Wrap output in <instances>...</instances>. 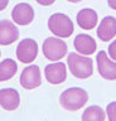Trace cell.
Listing matches in <instances>:
<instances>
[{
    "mask_svg": "<svg viewBox=\"0 0 116 121\" xmlns=\"http://www.w3.org/2000/svg\"><path fill=\"white\" fill-rule=\"evenodd\" d=\"M76 20H77V24L80 25V28L85 30H91L97 25L99 17H97V13L93 9L85 8V9H82L77 13Z\"/></svg>",
    "mask_w": 116,
    "mask_h": 121,
    "instance_id": "5bb4252c",
    "label": "cell"
},
{
    "mask_svg": "<svg viewBox=\"0 0 116 121\" xmlns=\"http://www.w3.org/2000/svg\"><path fill=\"white\" fill-rule=\"evenodd\" d=\"M96 62H97V69L102 78L108 79V81H114L116 79V62L107 57L106 52L101 51L96 56Z\"/></svg>",
    "mask_w": 116,
    "mask_h": 121,
    "instance_id": "52a82bcc",
    "label": "cell"
},
{
    "mask_svg": "<svg viewBox=\"0 0 116 121\" xmlns=\"http://www.w3.org/2000/svg\"><path fill=\"white\" fill-rule=\"evenodd\" d=\"M20 105V95L14 88L0 90V106L6 111H14Z\"/></svg>",
    "mask_w": 116,
    "mask_h": 121,
    "instance_id": "8fae6325",
    "label": "cell"
},
{
    "mask_svg": "<svg viewBox=\"0 0 116 121\" xmlns=\"http://www.w3.org/2000/svg\"><path fill=\"white\" fill-rule=\"evenodd\" d=\"M46 79L51 85H61L67 78V68L63 62H53L44 68Z\"/></svg>",
    "mask_w": 116,
    "mask_h": 121,
    "instance_id": "ba28073f",
    "label": "cell"
},
{
    "mask_svg": "<svg viewBox=\"0 0 116 121\" xmlns=\"http://www.w3.org/2000/svg\"><path fill=\"white\" fill-rule=\"evenodd\" d=\"M88 101V93L81 87H71L59 96V104L67 111H78Z\"/></svg>",
    "mask_w": 116,
    "mask_h": 121,
    "instance_id": "6da1fadb",
    "label": "cell"
},
{
    "mask_svg": "<svg viewBox=\"0 0 116 121\" xmlns=\"http://www.w3.org/2000/svg\"><path fill=\"white\" fill-rule=\"evenodd\" d=\"M38 4H40V5H43V6H49V5H52L56 0H35Z\"/></svg>",
    "mask_w": 116,
    "mask_h": 121,
    "instance_id": "d6986e66",
    "label": "cell"
},
{
    "mask_svg": "<svg viewBox=\"0 0 116 121\" xmlns=\"http://www.w3.org/2000/svg\"><path fill=\"white\" fill-rule=\"evenodd\" d=\"M43 54L48 60H61L67 54V44L59 38L49 37L43 43Z\"/></svg>",
    "mask_w": 116,
    "mask_h": 121,
    "instance_id": "277c9868",
    "label": "cell"
},
{
    "mask_svg": "<svg viewBox=\"0 0 116 121\" xmlns=\"http://www.w3.org/2000/svg\"><path fill=\"white\" fill-rule=\"evenodd\" d=\"M9 4V0H0V11L4 10Z\"/></svg>",
    "mask_w": 116,
    "mask_h": 121,
    "instance_id": "ffe728a7",
    "label": "cell"
},
{
    "mask_svg": "<svg viewBox=\"0 0 116 121\" xmlns=\"http://www.w3.org/2000/svg\"><path fill=\"white\" fill-rule=\"evenodd\" d=\"M108 56L111 57L112 60H116V39L114 42H111V44L108 45Z\"/></svg>",
    "mask_w": 116,
    "mask_h": 121,
    "instance_id": "ac0fdd59",
    "label": "cell"
},
{
    "mask_svg": "<svg viewBox=\"0 0 116 121\" xmlns=\"http://www.w3.org/2000/svg\"><path fill=\"white\" fill-rule=\"evenodd\" d=\"M42 83L40 69L37 64H30L25 67L20 74V86L25 90H34Z\"/></svg>",
    "mask_w": 116,
    "mask_h": 121,
    "instance_id": "8992f818",
    "label": "cell"
},
{
    "mask_svg": "<svg viewBox=\"0 0 116 121\" xmlns=\"http://www.w3.org/2000/svg\"><path fill=\"white\" fill-rule=\"evenodd\" d=\"M0 56H1V52H0Z\"/></svg>",
    "mask_w": 116,
    "mask_h": 121,
    "instance_id": "603a6c76",
    "label": "cell"
},
{
    "mask_svg": "<svg viewBox=\"0 0 116 121\" xmlns=\"http://www.w3.org/2000/svg\"><path fill=\"white\" fill-rule=\"evenodd\" d=\"M107 4H108V6H110L111 9L116 10V0H107Z\"/></svg>",
    "mask_w": 116,
    "mask_h": 121,
    "instance_id": "44dd1931",
    "label": "cell"
},
{
    "mask_svg": "<svg viewBox=\"0 0 116 121\" xmlns=\"http://www.w3.org/2000/svg\"><path fill=\"white\" fill-rule=\"evenodd\" d=\"M116 35V19L114 17H105L97 28V37L102 42H108Z\"/></svg>",
    "mask_w": 116,
    "mask_h": 121,
    "instance_id": "4fadbf2b",
    "label": "cell"
},
{
    "mask_svg": "<svg viewBox=\"0 0 116 121\" xmlns=\"http://www.w3.org/2000/svg\"><path fill=\"white\" fill-rule=\"evenodd\" d=\"M19 38V30L10 20H0V45H10Z\"/></svg>",
    "mask_w": 116,
    "mask_h": 121,
    "instance_id": "30bf717a",
    "label": "cell"
},
{
    "mask_svg": "<svg viewBox=\"0 0 116 121\" xmlns=\"http://www.w3.org/2000/svg\"><path fill=\"white\" fill-rule=\"evenodd\" d=\"M38 56V43L34 39L27 38L20 40L17 47V58L21 63H32Z\"/></svg>",
    "mask_w": 116,
    "mask_h": 121,
    "instance_id": "5b68a950",
    "label": "cell"
},
{
    "mask_svg": "<svg viewBox=\"0 0 116 121\" xmlns=\"http://www.w3.org/2000/svg\"><path fill=\"white\" fill-rule=\"evenodd\" d=\"M106 113L108 121H116V101L110 102L106 107Z\"/></svg>",
    "mask_w": 116,
    "mask_h": 121,
    "instance_id": "e0dca14e",
    "label": "cell"
},
{
    "mask_svg": "<svg viewBox=\"0 0 116 121\" xmlns=\"http://www.w3.org/2000/svg\"><path fill=\"white\" fill-rule=\"evenodd\" d=\"M74 49L83 56H91L96 52L97 44L95 39L88 34H78L73 40Z\"/></svg>",
    "mask_w": 116,
    "mask_h": 121,
    "instance_id": "7c38bea8",
    "label": "cell"
},
{
    "mask_svg": "<svg viewBox=\"0 0 116 121\" xmlns=\"http://www.w3.org/2000/svg\"><path fill=\"white\" fill-rule=\"evenodd\" d=\"M67 1H71V3H80L81 0H67Z\"/></svg>",
    "mask_w": 116,
    "mask_h": 121,
    "instance_id": "7402d4cb",
    "label": "cell"
},
{
    "mask_svg": "<svg viewBox=\"0 0 116 121\" xmlns=\"http://www.w3.org/2000/svg\"><path fill=\"white\" fill-rule=\"evenodd\" d=\"M48 28L54 35L59 38H68L73 34L74 26L68 15L63 13H54L48 19Z\"/></svg>",
    "mask_w": 116,
    "mask_h": 121,
    "instance_id": "3957f363",
    "label": "cell"
},
{
    "mask_svg": "<svg viewBox=\"0 0 116 121\" xmlns=\"http://www.w3.org/2000/svg\"><path fill=\"white\" fill-rule=\"evenodd\" d=\"M12 18L18 25H28L34 19V9L28 3H19L13 8Z\"/></svg>",
    "mask_w": 116,
    "mask_h": 121,
    "instance_id": "9c48e42d",
    "label": "cell"
},
{
    "mask_svg": "<svg viewBox=\"0 0 116 121\" xmlns=\"http://www.w3.org/2000/svg\"><path fill=\"white\" fill-rule=\"evenodd\" d=\"M106 113L99 105H92L87 107L82 113V121H105Z\"/></svg>",
    "mask_w": 116,
    "mask_h": 121,
    "instance_id": "2e32d148",
    "label": "cell"
},
{
    "mask_svg": "<svg viewBox=\"0 0 116 121\" xmlns=\"http://www.w3.org/2000/svg\"><path fill=\"white\" fill-rule=\"evenodd\" d=\"M18 71V64L12 58H6L0 62V82L9 81L15 76Z\"/></svg>",
    "mask_w": 116,
    "mask_h": 121,
    "instance_id": "9a60e30c",
    "label": "cell"
},
{
    "mask_svg": "<svg viewBox=\"0 0 116 121\" xmlns=\"http://www.w3.org/2000/svg\"><path fill=\"white\" fill-rule=\"evenodd\" d=\"M67 64L68 68L76 78L85 79L91 77L93 73V62L91 58L85 57L78 53H69L67 57Z\"/></svg>",
    "mask_w": 116,
    "mask_h": 121,
    "instance_id": "7a4b0ae2",
    "label": "cell"
}]
</instances>
